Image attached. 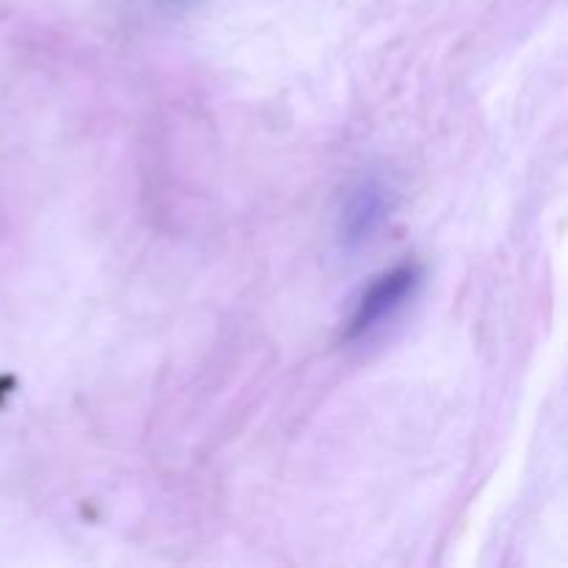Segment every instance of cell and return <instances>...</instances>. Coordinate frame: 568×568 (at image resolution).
Returning a JSON list of instances; mask_svg holds the SVG:
<instances>
[{"label": "cell", "instance_id": "6da1fadb", "mask_svg": "<svg viewBox=\"0 0 568 568\" xmlns=\"http://www.w3.org/2000/svg\"><path fill=\"white\" fill-rule=\"evenodd\" d=\"M419 283L422 270L416 264H410V261L372 277L369 286L355 300L353 314H349L347 325H344V338L347 342H366L377 331H383L414 300Z\"/></svg>", "mask_w": 568, "mask_h": 568}, {"label": "cell", "instance_id": "7a4b0ae2", "mask_svg": "<svg viewBox=\"0 0 568 568\" xmlns=\"http://www.w3.org/2000/svg\"><path fill=\"white\" fill-rule=\"evenodd\" d=\"M394 211V194L381 178L355 183L338 211V239L344 247L358 250L369 244L386 227Z\"/></svg>", "mask_w": 568, "mask_h": 568}, {"label": "cell", "instance_id": "3957f363", "mask_svg": "<svg viewBox=\"0 0 568 568\" xmlns=\"http://www.w3.org/2000/svg\"><path fill=\"white\" fill-rule=\"evenodd\" d=\"M161 6H170V9H186V6H194L197 0H159Z\"/></svg>", "mask_w": 568, "mask_h": 568}]
</instances>
